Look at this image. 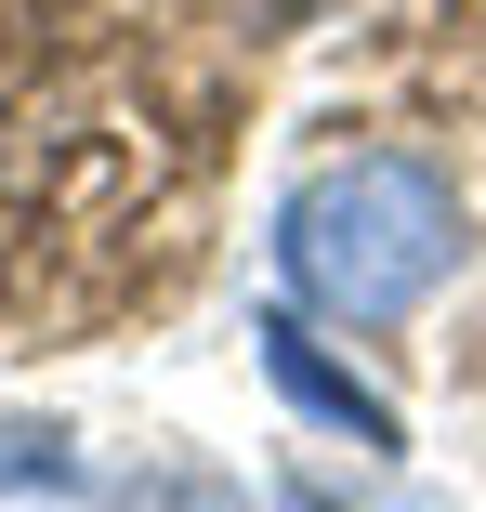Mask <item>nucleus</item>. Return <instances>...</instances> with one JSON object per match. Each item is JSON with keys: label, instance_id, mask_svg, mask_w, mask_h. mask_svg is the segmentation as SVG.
I'll return each instance as SVG.
<instances>
[{"label": "nucleus", "instance_id": "nucleus-3", "mask_svg": "<svg viewBox=\"0 0 486 512\" xmlns=\"http://www.w3.org/2000/svg\"><path fill=\"white\" fill-rule=\"evenodd\" d=\"M0 486H79L66 434H53V421H40V434H0Z\"/></svg>", "mask_w": 486, "mask_h": 512}, {"label": "nucleus", "instance_id": "nucleus-4", "mask_svg": "<svg viewBox=\"0 0 486 512\" xmlns=\"http://www.w3.org/2000/svg\"><path fill=\"white\" fill-rule=\"evenodd\" d=\"M119 512H237V499H224L211 473H145V486H132Z\"/></svg>", "mask_w": 486, "mask_h": 512}, {"label": "nucleus", "instance_id": "nucleus-2", "mask_svg": "<svg viewBox=\"0 0 486 512\" xmlns=\"http://www.w3.org/2000/svg\"><path fill=\"white\" fill-rule=\"evenodd\" d=\"M250 342H263V368H276V394L303 407V421H329L342 447H368V460H395V447H408V421H395V394H381V381H355V368H329L303 316H263Z\"/></svg>", "mask_w": 486, "mask_h": 512}, {"label": "nucleus", "instance_id": "nucleus-1", "mask_svg": "<svg viewBox=\"0 0 486 512\" xmlns=\"http://www.w3.org/2000/svg\"><path fill=\"white\" fill-rule=\"evenodd\" d=\"M276 276L342 329H408L460 276V184L421 145H355L316 158L276 197Z\"/></svg>", "mask_w": 486, "mask_h": 512}]
</instances>
